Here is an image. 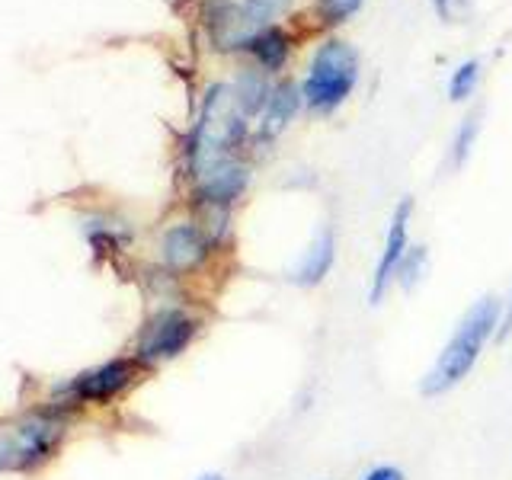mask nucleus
Here are the masks:
<instances>
[{
    "mask_svg": "<svg viewBox=\"0 0 512 480\" xmlns=\"http://www.w3.org/2000/svg\"><path fill=\"white\" fill-rule=\"evenodd\" d=\"M500 324H503V304L496 298H480L474 308L461 317V324L452 333V340L445 343L439 359L432 362V368L426 372L420 391L426 397H442L452 388H458V384L471 375V368L477 365L480 352H484L487 340L496 333Z\"/></svg>",
    "mask_w": 512,
    "mask_h": 480,
    "instance_id": "nucleus-1",
    "label": "nucleus"
},
{
    "mask_svg": "<svg viewBox=\"0 0 512 480\" xmlns=\"http://www.w3.org/2000/svg\"><path fill=\"white\" fill-rule=\"evenodd\" d=\"M247 122H244V109L237 106V96L231 87H212L205 96L202 106V119L196 125V135H192V170L196 176L208 173L212 167L231 160V151L244 141Z\"/></svg>",
    "mask_w": 512,
    "mask_h": 480,
    "instance_id": "nucleus-2",
    "label": "nucleus"
},
{
    "mask_svg": "<svg viewBox=\"0 0 512 480\" xmlns=\"http://www.w3.org/2000/svg\"><path fill=\"white\" fill-rule=\"evenodd\" d=\"M356 77H359L356 48L349 42L330 39L317 48L301 96L314 112H333L352 93V87H356Z\"/></svg>",
    "mask_w": 512,
    "mask_h": 480,
    "instance_id": "nucleus-3",
    "label": "nucleus"
},
{
    "mask_svg": "<svg viewBox=\"0 0 512 480\" xmlns=\"http://www.w3.org/2000/svg\"><path fill=\"white\" fill-rule=\"evenodd\" d=\"M196 333H199V317H192L189 311H183V308L157 311L138 336L135 359H138V365L170 362L189 349V343L196 340Z\"/></svg>",
    "mask_w": 512,
    "mask_h": 480,
    "instance_id": "nucleus-4",
    "label": "nucleus"
},
{
    "mask_svg": "<svg viewBox=\"0 0 512 480\" xmlns=\"http://www.w3.org/2000/svg\"><path fill=\"white\" fill-rule=\"evenodd\" d=\"M135 375H138V359H109L74 378L68 391L77 400H84V404H106V400L122 394L135 381Z\"/></svg>",
    "mask_w": 512,
    "mask_h": 480,
    "instance_id": "nucleus-5",
    "label": "nucleus"
},
{
    "mask_svg": "<svg viewBox=\"0 0 512 480\" xmlns=\"http://www.w3.org/2000/svg\"><path fill=\"white\" fill-rule=\"evenodd\" d=\"M410 215H413V202L410 199H400L394 215H391V228L388 237H384V250L378 256V266H375V279H372V304H378L384 298V292L391 288V282L397 279V269L404 263L407 256V228H410Z\"/></svg>",
    "mask_w": 512,
    "mask_h": 480,
    "instance_id": "nucleus-6",
    "label": "nucleus"
},
{
    "mask_svg": "<svg viewBox=\"0 0 512 480\" xmlns=\"http://www.w3.org/2000/svg\"><path fill=\"white\" fill-rule=\"evenodd\" d=\"M61 436H64L61 423L48 420V416H32L23 426H16L13 439H16V452H20V471H32L42 461L52 458Z\"/></svg>",
    "mask_w": 512,
    "mask_h": 480,
    "instance_id": "nucleus-7",
    "label": "nucleus"
},
{
    "mask_svg": "<svg viewBox=\"0 0 512 480\" xmlns=\"http://www.w3.org/2000/svg\"><path fill=\"white\" fill-rule=\"evenodd\" d=\"M250 170L237 160H224V164L212 167L208 173L199 176V202L208 208H228L247 192Z\"/></svg>",
    "mask_w": 512,
    "mask_h": 480,
    "instance_id": "nucleus-8",
    "label": "nucleus"
},
{
    "mask_svg": "<svg viewBox=\"0 0 512 480\" xmlns=\"http://www.w3.org/2000/svg\"><path fill=\"white\" fill-rule=\"evenodd\" d=\"M208 237L202 228H196V224H173V228L164 234V263L167 269L173 272H192V269H199L205 263V256H208Z\"/></svg>",
    "mask_w": 512,
    "mask_h": 480,
    "instance_id": "nucleus-9",
    "label": "nucleus"
},
{
    "mask_svg": "<svg viewBox=\"0 0 512 480\" xmlns=\"http://www.w3.org/2000/svg\"><path fill=\"white\" fill-rule=\"evenodd\" d=\"M333 260H336V240H333V231H320V237L308 247V253L301 256L298 269L292 272V282L301 285V288H314L327 279V272L333 269Z\"/></svg>",
    "mask_w": 512,
    "mask_h": 480,
    "instance_id": "nucleus-10",
    "label": "nucleus"
},
{
    "mask_svg": "<svg viewBox=\"0 0 512 480\" xmlns=\"http://www.w3.org/2000/svg\"><path fill=\"white\" fill-rule=\"evenodd\" d=\"M298 106H301V96L292 84H282V87L272 90L266 109L260 112V138L272 141L276 135H282V128L292 122Z\"/></svg>",
    "mask_w": 512,
    "mask_h": 480,
    "instance_id": "nucleus-11",
    "label": "nucleus"
},
{
    "mask_svg": "<svg viewBox=\"0 0 512 480\" xmlns=\"http://www.w3.org/2000/svg\"><path fill=\"white\" fill-rule=\"evenodd\" d=\"M247 48L256 55V61H260L266 71H279L285 64V58H288V36L282 29L269 26L263 32H256Z\"/></svg>",
    "mask_w": 512,
    "mask_h": 480,
    "instance_id": "nucleus-12",
    "label": "nucleus"
},
{
    "mask_svg": "<svg viewBox=\"0 0 512 480\" xmlns=\"http://www.w3.org/2000/svg\"><path fill=\"white\" fill-rule=\"evenodd\" d=\"M234 96H237V106L244 109V116H253V112H263L266 103H269V84L263 71H244L237 77V87H234Z\"/></svg>",
    "mask_w": 512,
    "mask_h": 480,
    "instance_id": "nucleus-13",
    "label": "nucleus"
},
{
    "mask_svg": "<svg viewBox=\"0 0 512 480\" xmlns=\"http://www.w3.org/2000/svg\"><path fill=\"white\" fill-rule=\"evenodd\" d=\"M477 77H480V64L471 58V61H464L458 64V71L452 74V80H448V96H452L455 103H464L468 96L474 93L477 87Z\"/></svg>",
    "mask_w": 512,
    "mask_h": 480,
    "instance_id": "nucleus-14",
    "label": "nucleus"
},
{
    "mask_svg": "<svg viewBox=\"0 0 512 480\" xmlns=\"http://www.w3.org/2000/svg\"><path fill=\"white\" fill-rule=\"evenodd\" d=\"M477 128H480V125H477V112L461 122L458 135H455V141H452V167H461L464 160H468V154H471V148H474V138H477Z\"/></svg>",
    "mask_w": 512,
    "mask_h": 480,
    "instance_id": "nucleus-15",
    "label": "nucleus"
},
{
    "mask_svg": "<svg viewBox=\"0 0 512 480\" xmlns=\"http://www.w3.org/2000/svg\"><path fill=\"white\" fill-rule=\"evenodd\" d=\"M423 266H426V247L407 250V256H404V263H400V269H397V279H394V282H400V288H407V292H410L413 282L420 279Z\"/></svg>",
    "mask_w": 512,
    "mask_h": 480,
    "instance_id": "nucleus-16",
    "label": "nucleus"
},
{
    "mask_svg": "<svg viewBox=\"0 0 512 480\" xmlns=\"http://www.w3.org/2000/svg\"><path fill=\"white\" fill-rule=\"evenodd\" d=\"M359 7H362V0H320V16H324V23L336 26L349 20Z\"/></svg>",
    "mask_w": 512,
    "mask_h": 480,
    "instance_id": "nucleus-17",
    "label": "nucleus"
},
{
    "mask_svg": "<svg viewBox=\"0 0 512 480\" xmlns=\"http://www.w3.org/2000/svg\"><path fill=\"white\" fill-rule=\"evenodd\" d=\"M0 471H20V452H16L13 432L0 436Z\"/></svg>",
    "mask_w": 512,
    "mask_h": 480,
    "instance_id": "nucleus-18",
    "label": "nucleus"
},
{
    "mask_svg": "<svg viewBox=\"0 0 512 480\" xmlns=\"http://www.w3.org/2000/svg\"><path fill=\"white\" fill-rule=\"evenodd\" d=\"M432 7H436V13L442 16V20H458V16L471 7V0H432Z\"/></svg>",
    "mask_w": 512,
    "mask_h": 480,
    "instance_id": "nucleus-19",
    "label": "nucleus"
},
{
    "mask_svg": "<svg viewBox=\"0 0 512 480\" xmlns=\"http://www.w3.org/2000/svg\"><path fill=\"white\" fill-rule=\"evenodd\" d=\"M362 480H407L404 471L394 468V464H375L372 471H365Z\"/></svg>",
    "mask_w": 512,
    "mask_h": 480,
    "instance_id": "nucleus-20",
    "label": "nucleus"
},
{
    "mask_svg": "<svg viewBox=\"0 0 512 480\" xmlns=\"http://www.w3.org/2000/svg\"><path fill=\"white\" fill-rule=\"evenodd\" d=\"M509 333H512V295L503 304V324H500V330H496V336H500V340H506Z\"/></svg>",
    "mask_w": 512,
    "mask_h": 480,
    "instance_id": "nucleus-21",
    "label": "nucleus"
},
{
    "mask_svg": "<svg viewBox=\"0 0 512 480\" xmlns=\"http://www.w3.org/2000/svg\"><path fill=\"white\" fill-rule=\"evenodd\" d=\"M199 480H224L221 474H205V477H199Z\"/></svg>",
    "mask_w": 512,
    "mask_h": 480,
    "instance_id": "nucleus-22",
    "label": "nucleus"
}]
</instances>
